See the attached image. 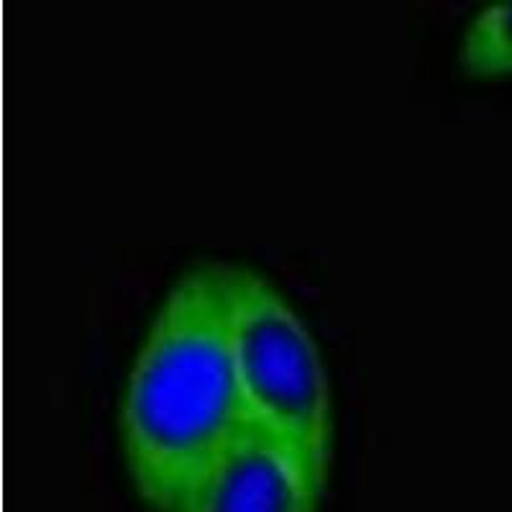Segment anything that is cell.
<instances>
[{"label": "cell", "mask_w": 512, "mask_h": 512, "mask_svg": "<svg viewBox=\"0 0 512 512\" xmlns=\"http://www.w3.org/2000/svg\"><path fill=\"white\" fill-rule=\"evenodd\" d=\"M249 425L228 336L226 264H195L164 292L121 397L118 431L139 495L157 512H177Z\"/></svg>", "instance_id": "cell-1"}, {"label": "cell", "mask_w": 512, "mask_h": 512, "mask_svg": "<svg viewBox=\"0 0 512 512\" xmlns=\"http://www.w3.org/2000/svg\"><path fill=\"white\" fill-rule=\"evenodd\" d=\"M228 336L251 423L331 459V382L313 333L254 269L226 264Z\"/></svg>", "instance_id": "cell-2"}, {"label": "cell", "mask_w": 512, "mask_h": 512, "mask_svg": "<svg viewBox=\"0 0 512 512\" xmlns=\"http://www.w3.org/2000/svg\"><path fill=\"white\" fill-rule=\"evenodd\" d=\"M328 461L251 423L200 474L177 512H318Z\"/></svg>", "instance_id": "cell-3"}, {"label": "cell", "mask_w": 512, "mask_h": 512, "mask_svg": "<svg viewBox=\"0 0 512 512\" xmlns=\"http://www.w3.org/2000/svg\"><path fill=\"white\" fill-rule=\"evenodd\" d=\"M459 59L474 75L512 72V0H495L479 8L459 44Z\"/></svg>", "instance_id": "cell-4"}]
</instances>
